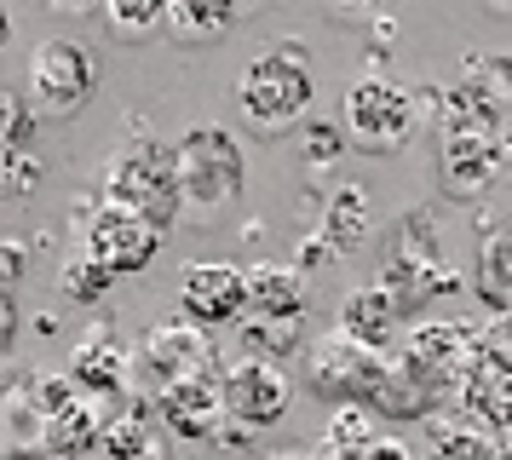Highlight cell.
Returning <instances> with one entry per match:
<instances>
[{
	"label": "cell",
	"mask_w": 512,
	"mask_h": 460,
	"mask_svg": "<svg viewBox=\"0 0 512 460\" xmlns=\"http://www.w3.org/2000/svg\"><path fill=\"white\" fill-rule=\"evenodd\" d=\"M173 167H179V207L196 225H219L248 184V156L236 144L231 127L219 121H196L185 127V138L173 144Z\"/></svg>",
	"instance_id": "1"
},
{
	"label": "cell",
	"mask_w": 512,
	"mask_h": 460,
	"mask_svg": "<svg viewBox=\"0 0 512 460\" xmlns=\"http://www.w3.org/2000/svg\"><path fill=\"white\" fill-rule=\"evenodd\" d=\"M311 92H317V69L305 58L300 41H277L265 46L259 58H248V69L236 75V110L242 127L254 138H277L288 133L305 110H311Z\"/></svg>",
	"instance_id": "2"
},
{
	"label": "cell",
	"mask_w": 512,
	"mask_h": 460,
	"mask_svg": "<svg viewBox=\"0 0 512 460\" xmlns=\"http://www.w3.org/2000/svg\"><path fill=\"white\" fill-rule=\"evenodd\" d=\"M104 202L127 207V213H139L150 225L167 236L173 219H185V207H179V167H173V144L162 138H127L121 150H110L104 161V190H98Z\"/></svg>",
	"instance_id": "3"
},
{
	"label": "cell",
	"mask_w": 512,
	"mask_h": 460,
	"mask_svg": "<svg viewBox=\"0 0 512 460\" xmlns=\"http://www.w3.org/2000/svg\"><path fill=\"white\" fill-rule=\"evenodd\" d=\"M98 92V58L70 35H47L29 52L24 104L35 121H75Z\"/></svg>",
	"instance_id": "4"
},
{
	"label": "cell",
	"mask_w": 512,
	"mask_h": 460,
	"mask_svg": "<svg viewBox=\"0 0 512 460\" xmlns=\"http://www.w3.org/2000/svg\"><path fill=\"white\" fill-rule=\"evenodd\" d=\"M133 368L144 374V397H156V391H167V386L219 374V351H213L202 322L167 317V322H150V328H144L139 351H133Z\"/></svg>",
	"instance_id": "5"
},
{
	"label": "cell",
	"mask_w": 512,
	"mask_h": 460,
	"mask_svg": "<svg viewBox=\"0 0 512 460\" xmlns=\"http://www.w3.org/2000/svg\"><path fill=\"white\" fill-rule=\"evenodd\" d=\"M415 121H420L415 92L403 81H392V75H363L346 92V133L369 156H397L415 138Z\"/></svg>",
	"instance_id": "6"
},
{
	"label": "cell",
	"mask_w": 512,
	"mask_h": 460,
	"mask_svg": "<svg viewBox=\"0 0 512 460\" xmlns=\"http://www.w3.org/2000/svg\"><path fill=\"white\" fill-rule=\"evenodd\" d=\"M219 403L236 432H271L288 414V374L271 357H242V363L219 368Z\"/></svg>",
	"instance_id": "7"
},
{
	"label": "cell",
	"mask_w": 512,
	"mask_h": 460,
	"mask_svg": "<svg viewBox=\"0 0 512 460\" xmlns=\"http://www.w3.org/2000/svg\"><path fill=\"white\" fill-rule=\"evenodd\" d=\"M156 248H162V230L139 219V213H127V207L104 202V196H98L93 219H81V253H93L110 276L144 271L156 259Z\"/></svg>",
	"instance_id": "8"
},
{
	"label": "cell",
	"mask_w": 512,
	"mask_h": 460,
	"mask_svg": "<svg viewBox=\"0 0 512 460\" xmlns=\"http://www.w3.org/2000/svg\"><path fill=\"white\" fill-rule=\"evenodd\" d=\"M305 363H311L305 368L311 391H323V397H334V403H363V409H369L374 391H380V380H386V363L374 357V345L346 340L340 328H334L328 340L311 345Z\"/></svg>",
	"instance_id": "9"
},
{
	"label": "cell",
	"mask_w": 512,
	"mask_h": 460,
	"mask_svg": "<svg viewBox=\"0 0 512 460\" xmlns=\"http://www.w3.org/2000/svg\"><path fill=\"white\" fill-rule=\"evenodd\" d=\"M52 449V409H47V374H18L0 391V455L35 460Z\"/></svg>",
	"instance_id": "10"
},
{
	"label": "cell",
	"mask_w": 512,
	"mask_h": 460,
	"mask_svg": "<svg viewBox=\"0 0 512 460\" xmlns=\"http://www.w3.org/2000/svg\"><path fill=\"white\" fill-rule=\"evenodd\" d=\"M185 282H179V305H185L190 322H231L236 311H248V276L236 271L231 259H196L185 265Z\"/></svg>",
	"instance_id": "11"
},
{
	"label": "cell",
	"mask_w": 512,
	"mask_h": 460,
	"mask_svg": "<svg viewBox=\"0 0 512 460\" xmlns=\"http://www.w3.org/2000/svg\"><path fill=\"white\" fill-rule=\"evenodd\" d=\"M150 409L162 414L173 432L196 437V443H208V437L225 432V403H219V374L208 380H185V386H167L150 397Z\"/></svg>",
	"instance_id": "12"
},
{
	"label": "cell",
	"mask_w": 512,
	"mask_h": 460,
	"mask_svg": "<svg viewBox=\"0 0 512 460\" xmlns=\"http://www.w3.org/2000/svg\"><path fill=\"white\" fill-rule=\"evenodd\" d=\"M127 368H133V351H121V345H116L110 322H93V328H87V340L75 345V357H70V380L81 391H98V397H121Z\"/></svg>",
	"instance_id": "13"
},
{
	"label": "cell",
	"mask_w": 512,
	"mask_h": 460,
	"mask_svg": "<svg viewBox=\"0 0 512 460\" xmlns=\"http://www.w3.org/2000/svg\"><path fill=\"white\" fill-rule=\"evenodd\" d=\"M323 248L328 253H357L363 242H369V230H374V202H369V190L363 184H334L328 190V202H323Z\"/></svg>",
	"instance_id": "14"
},
{
	"label": "cell",
	"mask_w": 512,
	"mask_h": 460,
	"mask_svg": "<svg viewBox=\"0 0 512 460\" xmlns=\"http://www.w3.org/2000/svg\"><path fill=\"white\" fill-rule=\"evenodd\" d=\"M236 23H242L236 0H167L162 29L179 46H213V41H225Z\"/></svg>",
	"instance_id": "15"
},
{
	"label": "cell",
	"mask_w": 512,
	"mask_h": 460,
	"mask_svg": "<svg viewBox=\"0 0 512 460\" xmlns=\"http://www.w3.org/2000/svg\"><path fill=\"white\" fill-rule=\"evenodd\" d=\"M248 276V311L254 317H300L305 311V271L300 265H254Z\"/></svg>",
	"instance_id": "16"
},
{
	"label": "cell",
	"mask_w": 512,
	"mask_h": 460,
	"mask_svg": "<svg viewBox=\"0 0 512 460\" xmlns=\"http://www.w3.org/2000/svg\"><path fill=\"white\" fill-rule=\"evenodd\" d=\"M392 322H403V311H397V299L386 294L380 282L357 288V294L340 305V334H346V340H357V345H386Z\"/></svg>",
	"instance_id": "17"
},
{
	"label": "cell",
	"mask_w": 512,
	"mask_h": 460,
	"mask_svg": "<svg viewBox=\"0 0 512 460\" xmlns=\"http://www.w3.org/2000/svg\"><path fill=\"white\" fill-rule=\"evenodd\" d=\"M478 294L512 311V219L484 230V242H478Z\"/></svg>",
	"instance_id": "18"
},
{
	"label": "cell",
	"mask_w": 512,
	"mask_h": 460,
	"mask_svg": "<svg viewBox=\"0 0 512 460\" xmlns=\"http://www.w3.org/2000/svg\"><path fill=\"white\" fill-rule=\"evenodd\" d=\"M98 12H104V29H110L116 41H144L150 29H162L167 0H104Z\"/></svg>",
	"instance_id": "19"
},
{
	"label": "cell",
	"mask_w": 512,
	"mask_h": 460,
	"mask_svg": "<svg viewBox=\"0 0 512 460\" xmlns=\"http://www.w3.org/2000/svg\"><path fill=\"white\" fill-rule=\"evenodd\" d=\"M374 443V420L363 403H346L340 414H328V455L334 460H357Z\"/></svg>",
	"instance_id": "20"
},
{
	"label": "cell",
	"mask_w": 512,
	"mask_h": 460,
	"mask_svg": "<svg viewBox=\"0 0 512 460\" xmlns=\"http://www.w3.org/2000/svg\"><path fill=\"white\" fill-rule=\"evenodd\" d=\"M432 443H438V460H507V449L495 443L489 432H478V426H432Z\"/></svg>",
	"instance_id": "21"
},
{
	"label": "cell",
	"mask_w": 512,
	"mask_h": 460,
	"mask_svg": "<svg viewBox=\"0 0 512 460\" xmlns=\"http://www.w3.org/2000/svg\"><path fill=\"white\" fill-rule=\"evenodd\" d=\"M41 179H47V161L29 144H0V196H29Z\"/></svg>",
	"instance_id": "22"
},
{
	"label": "cell",
	"mask_w": 512,
	"mask_h": 460,
	"mask_svg": "<svg viewBox=\"0 0 512 460\" xmlns=\"http://www.w3.org/2000/svg\"><path fill=\"white\" fill-rule=\"evenodd\" d=\"M110 282H116V276L104 271V265H98L93 253H81V248H75L70 259H64V276H58V288H64V299H75V305H93V299L104 294Z\"/></svg>",
	"instance_id": "23"
},
{
	"label": "cell",
	"mask_w": 512,
	"mask_h": 460,
	"mask_svg": "<svg viewBox=\"0 0 512 460\" xmlns=\"http://www.w3.org/2000/svg\"><path fill=\"white\" fill-rule=\"evenodd\" d=\"M242 340L265 345V351H288V345L300 340V317H254L242 328Z\"/></svg>",
	"instance_id": "24"
},
{
	"label": "cell",
	"mask_w": 512,
	"mask_h": 460,
	"mask_svg": "<svg viewBox=\"0 0 512 460\" xmlns=\"http://www.w3.org/2000/svg\"><path fill=\"white\" fill-rule=\"evenodd\" d=\"M29 133H35V115H29V104L18 98V92L0 87V144H29Z\"/></svg>",
	"instance_id": "25"
},
{
	"label": "cell",
	"mask_w": 512,
	"mask_h": 460,
	"mask_svg": "<svg viewBox=\"0 0 512 460\" xmlns=\"http://www.w3.org/2000/svg\"><path fill=\"white\" fill-rule=\"evenodd\" d=\"M484 363H495V368L512 374V311H501V317L484 328Z\"/></svg>",
	"instance_id": "26"
},
{
	"label": "cell",
	"mask_w": 512,
	"mask_h": 460,
	"mask_svg": "<svg viewBox=\"0 0 512 460\" xmlns=\"http://www.w3.org/2000/svg\"><path fill=\"white\" fill-rule=\"evenodd\" d=\"M323 6H328V18L334 23H374L392 0H323Z\"/></svg>",
	"instance_id": "27"
},
{
	"label": "cell",
	"mask_w": 512,
	"mask_h": 460,
	"mask_svg": "<svg viewBox=\"0 0 512 460\" xmlns=\"http://www.w3.org/2000/svg\"><path fill=\"white\" fill-rule=\"evenodd\" d=\"M323 156L328 161L340 156V133H334L328 121H311V127H305V161H311V167H323Z\"/></svg>",
	"instance_id": "28"
},
{
	"label": "cell",
	"mask_w": 512,
	"mask_h": 460,
	"mask_svg": "<svg viewBox=\"0 0 512 460\" xmlns=\"http://www.w3.org/2000/svg\"><path fill=\"white\" fill-rule=\"evenodd\" d=\"M357 460H415V449H409V443H397V437H374Z\"/></svg>",
	"instance_id": "29"
},
{
	"label": "cell",
	"mask_w": 512,
	"mask_h": 460,
	"mask_svg": "<svg viewBox=\"0 0 512 460\" xmlns=\"http://www.w3.org/2000/svg\"><path fill=\"white\" fill-rule=\"evenodd\" d=\"M52 12H98V6H104V0H47Z\"/></svg>",
	"instance_id": "30"
},
{
	"label": "cell",
	"mask_w": 512,
	"mask_h": 460,
	"mask_svg": "<svg viewBox=\"0 0 512 460\" xmlns=\"http://www.w3.org/2000/svg\"><path fill=\"white\" fill-rule=\"evenodd\" d=\"M6 41H12V12H6V0H0V52H6Z\"/></svg>",
	"instance_id": "31"
},
{
	"label": "cell",
	"mask_w": 512,
	"mask_h": 460,
	"mask_svg": "<svg viewBox=\"0 0 512 460\" xmlns=\"http://www.w3.org/2000/svg\"><path fill=\"white\" fill-rule=\"evenodd\" d=\"M259 6H271V0H236V12L248 18V12H259Z\"/></svg>",
	"instance_id": "32"
},
{
	"label": "cell",
	"mask_w": 512,
	"mask_h": 460,
	"mask_svg": "<svg viewBox=\"0 0 512 460\" xmlns=\"http://www.w3.org/2000/svg\"><path fill=\"white\" fill-rule=\"evenodd\" d=\"M35 460H81V455H52V449H47V455H35Z\"/></svg>",
	"instance_id": "33"
}]
</instances>
